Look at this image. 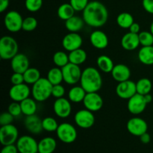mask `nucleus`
I'll use <instances>...</instances> for the list:
<instances>
[{"label":"nucleus","mask_w":153,"mask_h":153,"mask_svg":"<svg viewBox=\"0 0 153 153\" xmlns=\"http://www.w3.org/2000/svg\"><path fill=\"white\" fill-rule=\"evenodd\" d=\"M82 16L87 25L94 28H100L107 22L108 10L100 1H91L83 10Z\"/></svg>","instance_id":"nucleus-1"},{"label":"nucleus","mask_w":153,"mask_h":153,"mask_svg":"<svg viewBox=\"0 0 153 153\" xmlns=\"http://www.w3.org/2000/svg\"><path fill=\"white\" fill-rule=\"evenodd\" d=\"M80 84L87 93L98 92L102 86V78L97 69L87 67L82 71Z\"/></svg>","instance_id":"nucleus-2"},{"label":"nucleus","mask_w":153,"mask_h":153,"mask_svg":"<svg viewBox=\"0 0 153 153\" xmlns=\"http://www.w3.org/2000/svg\"><path fill=\"white\" fill-rule=\"evenodd\" d=\"M53 85L47 78H40L32 85L31 94L37 102H44L52 96Z\"/></svg>","instance_id":"nucleus-3"},{"label":"nucleus","mask_w":153,"mask_h":153,"mask_svg":"<svg viewBox=\"0 0 153 153\" xmlns=\"http://www.w3.org/2000/svg\"><path fill=\"white\" fill-rule=\"evenodd\" d=\"M19 46L13 37L4 36L0 40V57L2 60H11L18 54Z\"/></svg>","instance_id":"nucleus-4"},{"label":"nucleus","mask_w":153,"mask_h":153,"mask_svg":"<svg viewBox=\"0 0 153 153\" xmlns=\"http://www.w3.org/2000/svg\"><path fill=\"white\" fill-rule=\"evenodd\" d=\"M56 134L58 139L64 143H73L78 136L76 128L69 123L60 124L56 131Z\"/></svg>","instance_id":"nucleus-5"},{"label":"nucleus","mask_w":153,"mask_h":153,"mask_svg":"<svg viewBox=\"0 0 153 153\" xmlns=\"http://www.w3.org/2000/svg\"><path fill=\"white\" fill-rule=\"evenodd\" d=\"M64 76V81L67 84L73 85L80 82L82 72L79 65L69 63L61 68Z\"/></svg>","instance_id":"nucleus-6"},{"label":"nucleus","mask_w":153,"mask_h":153,"mask_svg":"<svg viewBox=\"0 0 153 153\" xmlns=\"http://www.w3.org/2000/svg\"><path fill=\"white\" fill-rule=\"evenodd\" d=\"M23 19L19 12L16 10H10L7 12L4 16V26L10 32H17L22 29Z\"/></svg>","instance_id":"nucleus-7"},{"label":"nucleus","mask_w":153,"mask_h":153,"mask_svg":"<svg viewBox=\"0 0 153 153\" xmlns=\"http://www.w3.org/2000/svg\"><path fill=\"white\" fill-rule=\"evenodd\" d=\"M19 136L17 128L13 124L2 126L0 128V142L3 146L14 144Z\"/></svg>","instance_id":"nucleus-8"},{"label":"nucleus","mask_w":153,"mask_h":153,"mask_svg":"<svg viewBox=\"0 0 153 153\" xmlns=\"http://www.w3.org/2000/svg\"><path fill=\"white\" fill-rule=\"evenodd\" d=\"M16 145L19 153H38V143L31 136H21Z\"/></svg>","instance_id":"nucleus-9"},{"label":"nucleus","mask_w":153,"mask_h":153,"mask_svg":"<svg viewBox=\"0 0 153 153\" xmlns=\"http://www.w3.org/2000/svg\"><path fill=\"white\" fill-rule=\"evenodd\" d=\"M76 125L82 128H90L95 123V117L94 113L88 109H82L76 112L74 117Z\"/></svg>","instance_id":"nucleus-10"},{"label":"nucleus","mask_w":153,"mask_h":153,"mask_svg":"<svg viewBox=\"0 0 153 153\" xmlns=\"http://www.w3.org/2000/svg\"><path fill=\"white\" fill-rule=\"evenodd\" d=\"M116 94L120 98L129 100L137 94L136 83L130 80L119 82L116 88Z\"/></svg>","instance_id":"nucleus-11"},{"label":"nucleus","mask_w":153,"mask_h":153,"mask_svg":"<svg viewBox=\"0 0 153 153\" xmlns=\"http://www.w3.org/2000/svg\"><path fill=\"white\" fill-rule=\"evenodd\" d=\"M146 100L144 96L140 95L139 94H136L128 100L127 108L128 111L134 115H138L143 113L146 108Z\"/></svg>","instance_id":"nucleus-12"},{"label":"nucleus","mask_w":153,"mask_h":153,"mask_svg":"<svg viewBox=\"0 0 153 153\" xmlns=\"http://www.w3.org/2000/svg\"><path fill=\"white\" fill-rule=\"evenodd\" d=\"M127 130L131 134L140 137L147 132L148 125L146 121L140 117H133L127 123Z\"/></svg>","instance_id":"nucleus-13"},{"label":"nucleus","mask_w":153,"mask_h":153,"mask_svg":"<svg viewBox=\"0 0 153 153\" xmlns=\"http://www.w3.org/2000/svg\"><path fill=\"white\" fill-rule=\"evenodd\" d=\"M31 91L25 83L13 85L9 91V97L13 101L21 102L25 99L29 97Z\"/></svg>","instance_id":"nucleus-14"},{"label":"nucleus","mask_w":153,"mask_h":153,"mask_svg":"<svg viewBox=\"0 0 153 153\" xmlns=\"http://www.w3.org/2000/svg\"><path fill=\"white\" fill-rule=\"evenodd\" d=\"M83 43V40L77 32H70L66 34L62 40V46L66 51L72 52L80 49Z\"/></svg>","instance_id":"nucleus-15"},{"label":"nucleus","mask_w":153,"mask_h":153,"mask_svg":"<svg viewBox=\"0 0 153 153\" xmlns=\"http://www.w3.org/2000/svg\"><path fill=\"white\" fill-rule=\"evenodd\" d=\"M83 104L86 109L92 112H97L102 108L103 100L97 92L87 93Z\"/></svg>","instance_id":"nucleus-16"},{"label":"nucleus","mask_w":153,"mask_h":153,"mask_svg":"<svg viewBox=\"0 0 153 153\" xmlns=\"http://www.w3.org/2000/svg\"><path fill=\"white\" fill-rule=\"evenodd\" d=\"M54 112L60 118H67L72 112V105L70 100L67 99H56L53 104Z\"/></svg>","instance_id":"nucleus-17"},{"label":"nucleus","mask_w":153,"mask_h":153,"mask_svg":"<svg viewBox=\"0 0 153 153\" xmlns=\"http://www.w3.org/2000/svg\"><path fill=\"white\" fill-rule=\"evenodd\" d=\"M10 61V66L13 73H24L29 68V60L24 54H16Z\"/></svg>","instance_id":"nucleus-18"},{"label":"nucleus","mask_w":153,"mask_h":153,"mask_svg":"<svg viewBox=\"0 0 153 153\" xmlns=\"http://www.w3.org/2000/svg\"><path fill=\"white\" fill-rule=\"evenodd\" d=\"M42 120L37 115L34 114L31 116H26L24 121L25 127L28 131L33 134H39L43 130Z\"/></svg>","instance_id":"nucleus-19"},{"label":"nucleus","mask_w":153,"mask_h":153,"mask_svg":"<svg viewBox=\"0 0 153 153\" xmlns=\"http://www.w3.org/2000/svg\"><path fill=\"white\" fill-rule=\"evenodd\" d=\"M90 41L94 48L98 49H104L108 46V37L102 31L96 30L91 33Z\"/></svg>","instance_id":"nucleus-20"},{"label":"nucleus","mask_w":153,"mask_h":153,"mask_svg":"<svg viewBox=\"0 0 153 153\" xmlns=\"http://www.w3.org/2000/svg\"><path fill=\"white\" fill-rule=\"evenodd\" d=\"M111 76L115 81L118 82L129 80L131 76V70L126 64H116L111 71Z\"/></svg>","instance_id":"nucleus-21"},{"label":"nucleus","mask_w":153,"mask_h":153,"mask_svg":"<svg viewBox=\"0 0 153 153\" xmlns=\"http://www.w3.org/2000/svg\"><path fill=\"white\" fill-rule=\"evenodd\" d=\"M140 45L138 34L128 32L123 36L121 39V46L127 51H132L137 49Z\"/></svg>","instance_id":"nucleus-22"},{"label":"nucleus","mask_w":153,"mask_h":153,"mask_svg":"<svg viewBox=\"0 0 153 153\" xmlns=\"http://www.w3.org/2000/svg\"><path fill=\"white\" fill-rule=\"evenodd\" d=\"M56 147V140L52 137H46L38 142V153H53Z\"/></svg>","instance_id":"nucleus-23"},{"label":"nucleus","mask_w":153,"mask_h":153,"mask_svg":"<svg viewBox=\"0 0 153 153\" xmlns=\"http://www.w3.org/2000/svg\"><path fill=\"white\" fill-rule=\"evenodd\" d=\"M137 57L140 62L144 65H153V46L140 48Z\"/></svg>","instance_id":"nucleus-24"},{"label":"nucleus","mask_w":153,"mask_h":153,"mask_svg":"<svg viewBox=\"0 0 153 153\" xmlns=\"http://www.w3.org/2000/svg\"><path fill=\"white\" fill-rule=\"evenodd\" d=\"M85 23L83 18L74 15L65 21V27L70 32H78L83 28Z\"/></svg>","instance_id":"nucleus-25"},{"label":"nucleus","mask_w":153,"mask_h":153,"mask_svg":"<svg viewBox=\"0 0 153 153\" xmlns=\"http://www.w3.org/2000/svg\"><path fill=\"white\" fill-rule=\"evenodd\" d=\"M86 94L87 92L82 86H75L69 91V100L74 103L82 102H83Z\"/></svg>","instance_id":"nucleus-26"},{"label":"nucleus","mask_w":153,"mask_h":153,"mask_svg":"<svg viewBox=\"0 0 153 153\" xmlns=\"http://www.w3.org/2000/svg\"><path fill=\"white\" fill-rule=\"evenodd\" d=\"M97 64L99 69L102 72L105 73H111L112 70L114 67V64L111 58L105 55H100V56L98 57L97 60Z\"/></svg>","instance_id":"nucleus-27"},{"label":"nucleus","mask_w":153,"mask_h":153,"mask_svg":"<svg viewBox=\"0 0 153 153\" xmlns=\"http://www.w3.org/2000/svg\"><path fill=\"white\" fill-rule=\"evenodd\" d=\"M22 113L25 116H31L35 114L37 111V103L34 99L27 98L20 102Z\"/></svg>","instance_id":"nucleus-28"},{"label":"nucleus","mask_w":153,"mask_h":153,"mask_svg":"<svg viewBox=\"0 0 153 153\" xmlns=\"http://www.w3.org/2000/svg\"><path fill=\"white\" fill-rule=\"evenodd\" d=\"M75 9L70 3H64L58 7L57 10L58 16L62 20H67L75 15Z\"/></svg>","instance_id":"nucleus-29"},{"label":"nucleus","mask_w":153,"mask_h":153,"mask_svg":"<svg viewBox=\"0 0 153 153\" xmlns=\"http://www.w3.org/2000/svg\"><path fill=\"white\" fill-rule=\"evenodd\" d=\"M87 58H88V55H87L86 52L82 48L72 51L69 54L70 62L76 65H81L84 64L86 61Z\"/></svg>","instance_id":"nucleus-30"},{"label":"nucleus","mask_w":153,"mask_h":153,"mask_svg":"<svg viewBox=\"0 0 153 153\" xmlns=\"http://www.w3.org/2000/svg\"><path fill=\"white\" fill-rule=\"evenodd\" d=\"M47 79L52 85H60L64 81L62 70L60 67H53L47 73Z\"/></svg>","instance_id":"nucleus-31"},{"label":"nucleus","mask_w":153,"mask_h":153,"mask_svg":"<svg viewBox=\"0 0 153 153\" xmlns=\"http://www.w3.org/2000/svg\"><path fill=\"white\" fill-rule=\"evenodd\" d=\"M24 81L27 85H34L40 79V73L37 68L29 67L25 73H23Z\"/></svg>","instance_id":"nucleus-32"},{"label":"nucleus","mask_w":153,"mask_h":153,"mask_svg":"<svg viewBox=\"0 0 153 153\" xmlns=\"http://www.w3.org/2000/svg\"><path fill=\"white\" fill-rule=\"evenodd\" d=\"M136 88H137V94L143 96L146 95L152 91V82L149 79H146V78L140 79L136 83Z\"/></svg>","instance_id":"nucleus-33"},{"label":"nucleus","mask_w":153,"mask_h":153,"mask_svg":"<svg viewBox=\"0 0 153 153\" xmlns=\"http://www.w3.org/2000/svg\"><path fill=\"white\" fill-rule=\"evenodd\" d=\"M134 22L133 16L127 12L120 13L117 17V23L122 28H129Z\"/></svg>","instance_id":"nucleus-34"},{"label":"nucleus","mask_w":153,"mask_h":153,"mask_svg":"<svg viewBox=\"0 0 153 153\" xmlns=\"http://www.w3.org/2000/svg\"><path fill=\"white\" fill-rule=\"evenodd\" d=\"M53 62L56 65V67L62 68L70 63L69 55L63 51L56 52L53 55Z\"/></svg>","instance_id":"nucleus-35"},{"label":"nucleus","mask_w":153,"mask_h":153,"mask_svg":"<svg viewBox=\"0 0 153 153\" xmlns=\"http://www.w3.org/2000/svg\"><path fill=\"white\" fill-rule=\"evenodd\" d=\"M42 124H43V128L44 131H48V132H53L56 131L58 128V124L57 123L56 120L52 117H45L42 120Z\"/></svg>","instance_id":"nucleus-36"},{"label":"nucleus","mask_w":153,"mask_h":153,"mask_svg":"<svg viewBox=\"0 0 153 153\" xmlns=\"http://www.w3.org/2000/svg\"><path fill=\"white\" fill-rule=\"evenodd\" d=\"M140 45L143 46H153V34L151 31H141L138 34Z\"/></svg>","instance_id":"nucleus-37"},{"label":"nucleus","mask_w":153,"mask_h":153,"mask_svg":"<svg viewBox=\"0 0 153 153\" xmlns=\"http://www.w3.org/2000/svg\"><path fill=\"white\" fill-rule=\"evenodd\" d=\"M37 27V20L33 16H28L23 19L22 30L25 31H32Z\"/></svg>","instance_id":"nucleus-38"},{"label":"nucleus","mask_w":153,"mask_h":153,"mask_svg":"<svg viewBox=\"0 0 153 153\" xmlns=\"http://www.w3.org/2000/svg\"><path fill=\"white\" fill-rule=\"evenodd\" d=\"M25 5L29 12H37L43 6V0H25Z\"/></svg>","instance_id":"nucleus-39"},{"label":"nucleus","mask_w":153,"mask_h":153,"mask_svg":"<svg viewBox=\"0 0 153 153\" xmlns=\"http://www.w3.org/2000/svg\"><path fill=\"white\" fill-rule=\"evenodd\" d=\"M89 2V0H70V3L76 11H83Z\"/></svg>","instance_id":"nucleus-40"},{"label":"nucleus","mask_w":153,"mask_h":153,"mask_svg":"<svg viewBox=\"0 0 153 153\" xmlns=\"http://www.w3.org/2000/svg\"><path fill=\"white\" fill-rule=\"evenodd\" d=\"M8 112L11 114L13 117H18L22 113V108H21L20 102H14L10 103L8 106Z\"/></svg>","instance_id":"nucleus-41"},{"label":"nucleus","mask_w":153,"mask_h":153,"mask_svg":"<svg viewBox=\"0 0 153 153\" xmlns=\"http://www.w3.org/2000/svg\"><path fill=\"white\" fill-rule=\"evenodd\" d=\"M13 117H14L11 114L7 112H3L1 115H0V125L1 126H2L9 125V124H12L13 122Z\"/></svg>","instance_id":"nucleus-42"},{"label":"nucleus","mask_w":153,"mask_h":153,"mask_svg":"<svg viewBox=\"0 0 153 153\" xmlns=\"http://www.w3.org/2000/svg\"><path fill=\"white\" fill-rule=\"evenodd\" d=\"M65 94V88L63 85H53V88H52V96L54 97L56 99L62 98L63 97Z\"/></svg>","instance_id":"nucleus-43"},{"label":"nucleus","mask_w":153,"mask_h":153,"mask_svg":"<svg viewBox=\"0 0 153 153\" xmlns=\"http://www.w3.org/2000/svg\"><path fill=\"white\" fill-rule=\"evenodd\" d=\"M10 82H11L13 85H20V84L25 83L23 73H13V74L10 77Z\"/></svg>","instance_id":"nucleus-44"},{"label":"nucleus","mask_w":153,"mask_h":153,"mask_svg":"<svg viewBox=\"0 0 153 153\" xmlns=\"http://www.w3.org/2000/svg\"><path fill=\"white\" fill-rule=\"evenodd\" d=\"M142 5L147 13L153 14V0H143Z\"/></svg>","instance_id":"nucleus-45"},{"label":"nucleus","mask_w":153,"mask_h":153,"mask_svg":"<svg viewBox=\"0 0 153 153\" xmlns=\"http://www.w3.org/2000/svg\"><path fill=\"white\" fill-rule=\"evenodd\" d=\"M17 147L16 145L11 144L7 145V146H3V148L1 149V153H18Z\"/></svg>","instance_id":"nucleus-46"},{"label":"nucleus","mask_w":153,"mask_h":153,"mask_svg":"<svg viewBox=\"0 0 153 153\" xmlns=\"http://www.w3.org/2000/svg\"><path fill=\"white\" fill-rule=\"evenodd\" d=\"M128 29H129L130 32L134 33V34H139L140 30V25H139L138 23H137V22H134V23L130 26V28H128Z\"/></svg>","instance_id":"nucleus-47"},{"label":"nucleus","mask_w":153,"mask_h":153,"mask_svg":"<svg viewBox=\"0 0 153 153\" xmlns=\"http://www.w3.org/2000/svg\"><path fill=\"white\" fill-rule=\"evenodd\" d=\"M10 0H0V12L5 11L9 6Z\"/></svg>","instance_id":"nucleus-48"},{"label":"nucleus","mask_w":153,"mask_h":153,"mask_svg":"<svg viewBox=\"0 0 153 153\" xmlns=\"http://www.w3.org/2000/svg\"><path fill=\"white\" fill-rule=\"evenodd\" d=\"M140 140L143 143H144V144H147V143H149V142H150L151 137L150 135H149V134H148L147 132H146L144 133V134H142V135L140 136Z\"/></svg>","instance_id":"nucleus-49"},{"label":"nucleus","mask_w":153,"mask_h":153,"mask_svg":"<svg viewBox=\"0 0 153 153\" xmlns=\"http://www.w3.org/2000/svg\"><path fill=\"white\" fill-rule=\"evenodd\" d=\"M144 98L147 104H149V103H150L152 101V96L149 94H146V95H144Z\"/></svg>","instance_id":"nucleus-50"},{"label":"nucleus","mask_w":153,"mask_h":153,"mask_svg":"<svg viewBox=\"0 0 153 153\" xmlns=\"http://www.w3.org/2000/svg\"><path fill=\"white\" fill-rule=\"evenodd\" d=\"M150 31H151V33L153 34V22L151 23V25H150Z\"/></svg>","instance_id":"nucleus-51"}]
</instances>
